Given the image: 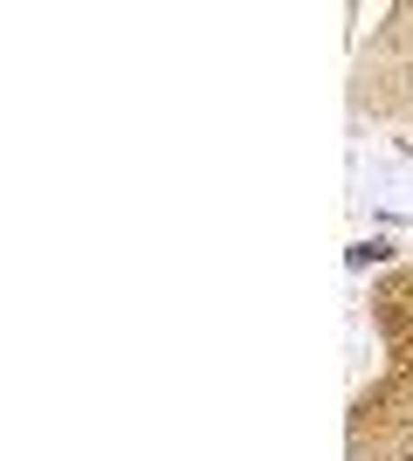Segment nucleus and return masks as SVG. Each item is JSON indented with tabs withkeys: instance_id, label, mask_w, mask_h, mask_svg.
I'll use <instances>...</instances> for the list:
<instances>
[{
	"instance_id": "nucleus-1",
	"label": "nucleus",
	"mask_w": 413,
	"mask_h": 461,
	"mask_svg": "<svg viewBox=\"0 0 413 461\" xmlns=\"http://www.w3.org/2000/svg\"><path fill=\"white\" fill-rule=\"evenodd\" d=\"M400 461H413V447H407V455H400Z\"/></svg>"
}]
</instances>
